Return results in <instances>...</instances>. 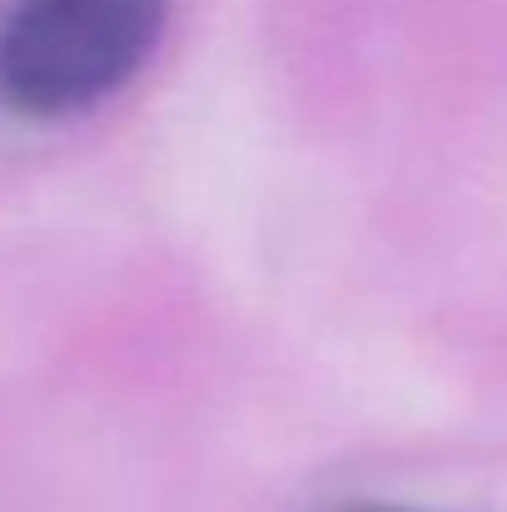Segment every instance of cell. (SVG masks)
<instances>
[{
  "label": "cell",
  "mask_w": 507,
  "mask_h": 512,
  "mask_svg": "<svg viewBox=\"0 0 507 512\" xmlns=\"http://www.w3.org/2000/svg\"><path fill=\"white\" fill-rule=\"evenodd\" d=\"M169 0H10L0 100L15 115H80L115 95L160 45Z\"/></svg>",
  "instance_id": "6da1fadb"
},
{
  "label": "cell",
  "mask_w": 507,
  "mask_h": 512,
  "mask_svg": "<svg viewBox=\"0 0 507 512\" xmlns=\"http://www.w3.org/2000/svg\"><path fill=\"white\" fill-rule=\"evenodd\" d=\"M343 512H428V508H398V503H348Z\"/></svg>",
  "instance_id": "7a4b0ae2"
}]
</instances>
